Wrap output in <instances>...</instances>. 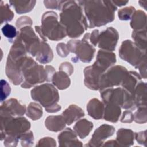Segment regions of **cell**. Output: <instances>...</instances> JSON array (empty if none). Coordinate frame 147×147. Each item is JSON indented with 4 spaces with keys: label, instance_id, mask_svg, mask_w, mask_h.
Listing matches in <instances>:
<instances>
[{
    "label": "cell",
    "instance_id": "obj_41",
    "mask_svg": "<svg viewBox=\"0 0 147 147\" xmlns=\"http://www.w3.org/2000/svg\"><path fill=\"white\" fill-rule=\"evenodd\" d=\"M59 70L65 72L68 75H70L74 71V68L71 63L68 62H65L62 63L59 67Z\"/></svg>",
    "mask_w": 147,
    "mask_h": 147
},
{
    "label": "cell",
    "instance_id": "obj_25",
    "mask_svg": "<svg viewBox=\"0 0 147 147\" xmlns=\"http://www.w3.org/2000/svg\"><path fill=\"white\" fill-rule=\"evenodd\" d=\"M52 81L53 84L60 90H64L68 88L71 83L68 75L61 71L54 74Z\"/></svg>",
    "mask_w": 147,
    "mask_h": 147
},
{
    "label": "cell",
    "instance_id": "obj_12",
    "mask_svg": "<svg viewBox=\"0 0 147 147\" xmlns=\"http://www.w3.org/2000/svg\"><path fill=\"white\" fill-rule=\"evenodd\" d=\"M118 40V33L113 27L107 28L102 32L98 37V46L102 49L113 51L115 48Z\"/></svg>",
    "mask_w": 147,
    "mask_h": 147
},
{
    "label": "cell",
    "instance_id": "obj_30",
    "mask_svg": "<svg viewBox=\"0 0 147 147\" xmlns=\"http://www.w3.org/2000/svg\"><path fill=\"white\" fill-rule=\"evenodd\" d=\"M14 17L13 11L10 10L8 4H3L1 2V24L10 21Z\"/></svg>",
    "mask_w": 147,
    "mask_h": 147
},
{
    "label": "cell",
    "instance_id": "obj_19",
    "mask_svg": "<svg viewBox=\"0 0 147 147\" xmlns=\"http://www.w3.org/2000/svg\"><path fill=\"white\" fill-rule=\"evenodd\" d=\"M66 122L61 115L49 116L45 121L46 127L52 131H58L63 129L65 126Z\"/></svg>",
    "mask_w": 147,
    "mask_h": 147
},
{
    "label": "cell",
    "instance_id": "obj_42",
    "mask_svg": "<svg viewBox=\"0 0 147 147\" xmlns=\"http://www.w3.org/2000/svg\"><path fill=\"white\" fill-rule=\"evenodd\" d=\"M134 119V115L130 111H125L121 117V121L125 123H130Z\"/></svg>",
    "mask_w": 147,
    "mask_h": 147
},
{
    "label": "cell",
    "instance_id": "obj_20",
    "mask_svg": "<svg viewBox=\"0 0 147 147\" xmlns=\"http://www.w3.org/2000/svg\"><path fill=\"white\" fill-rule=\"evenodd\" d=\"M106 105L103 112L104 119L111 122H117L121 112V107L112 103H109Z\"/></svg>",
    "mask_w": 147,
    "mask_h": 147
},
{
    "label": "cell",
    "instance_id": "obj_39",
    "mask_svg": "<svg viewBox=\"0 0 147 147\" xmlns=\"http://www.w3.org/2000/svg\"><path fill=\"white\" fill-rule=\"evenodd\" d=\"M38 146H56L55 140L51 137H44L38 141V144L36 145Z\"/></svg>",
    "mask_w": 147,
    "mask_h": 147
},
{
    "label": "cell",
    "instance_id": "obj_37",
    "mask_svg": "<svg viewBox=\"0 0 147 147\" xmlns=\"http://www.w3.org/2000/svg\"><path fill=\"white\" fill-rule=\"evenodd\" d=\"M65 1H45L44 2L45 4V6L47 8L49 9H55L57 10H61L62 9V7L64 4Z\"/></svg>",
    "mask_w": 147,
    "mask_h": 147
},
{
    "label": "cell",
    "instance_id": "obj_43",
    "mask_svg": "<svg viewBox=\"0 0 147 147\" xmlns=\"http://www.w3.org/2000/svg\"><path fill=\"white\" fill-rule=\"evenodd\" d=\"M99 35V30L98 29H96V30H94L91 34V36H90V42L92 45L96 46L97 45Z\"/></svg>",
    "mask_w": 147,
    "mask_h": 147
},
{
    "label": "cell",
    "instance_id": "obj_32",
    "mask_svg": "<svg viewBox=\"0 0 147 147\" xmlns=\"http://www.w3.org/2000/svg\"><path fill=\"white\" fill-rule=\"evenodd\" d=\"M21 145L23 146H29L33 144L34 137L33 133L31 131H28L24 133L20 137Z\"/></svg>",
    "mask_w": 147,
    "mask_h": 147
},
{
    "label": "cell",
    "instance_id": "obj_13",
    "mask_svg": "<svg viewBox=\"0 0 147 147\" xmlns=\"http://www.w3.org/2000/svg\"><path fill=\"white\" fill-rule=\"evenodd\" d=\"M116 62L115 55L111 51L103 49L98 52L96 60L92 65V68L101 75Z\"/></svg>",
    "mask_w": 147,
    "mask_h": 147
},
{
    "label": "cell",
    "instance_id": "obj_23",
    "mask_svg": "<svg viewBox=\"0 0 147 147\" xmlns=\"http://www.w3.org/2000/svg\"><path fill=\"white\" fill-rule=\"evenodd\" d=\"M93 124L92 122L83 119L79 120L74 126V130L75 133L80 138H84L88 135L91 130L92 129Z\"/></svg>",
    "mask_w": 147,
    "mask_h": 147
},
{
    "label": "cell",
    "instance_id": "obj_15",
    "mask_svg": "<svg viewBox=\"0 0 147 147\" xmlns=\"http://www.w3.org/2000/svg\"><path fill=\"white\" fill-rule=\"evenodd\" d=\"M59 146H82V144L77 138L75 133L70 128H67L58 136Z\"/></svg>",
    "mask_w": 147,
    "mask_h": 147
},
{
    "label": "cell",
    "instance_id": "obj_28",
    "mask_svg": "<svg viewBox=\"0 0 147 147\" xmlns=\"http://www.w3.org/2000/svg\"><path fill=\"white\" fill-rule=\"evenodd\" d=\"M42 115V107L34 102L30 103L26 110V115L33 120L38 119Z\"/></svg>",
    "mask_w": 147,
    "mask_h": 147
},
{
    "label": "cell",
    "instance_id": "obj_31",
    "mask_svg": "<svg viewBox=\"0 0 147 147\" xmlns=\"http://www.w3.org/2000/svg\"><path fill=\"white\" fill-rule=\"evenodd\" d=\"M2 32L6 38L10 40L16 37L17 34V32L16 28L9 24H5L2 27Z\"/></svg>",
    "mask_w": 147,
    "mask_h": 147
},
{
    "label": "cell",
    "instance_id": "obj_36",
    "mask_svg": "<svg viewBox=\"0 0 147 147\" xmlns=\"http://www.w3.org/2000/svg\"><path fill=\"white\" fill-rule=\"evenodd\" d=\"M32 20L30 17L27 16H22L17 20L16 24L18 28L21 29L25 27L24 26H30L32 24Z\"/></svg>",
    "mask_w": 147,
    "mask_h": 147
},
{
    "label": "cell",
    "instance_id": "obj_45",
    "mask_svg": "<svg viewBox=\"0 0 147 147\" xmlns=\"http://www.w3.org/2000/svg\"><path fill=\"white\" fill-rule=\"evenodd\" d=\"M103 146H119L118 144L116 141V140H110L107 141L105 144L103 145Z\"/></svg>",
    "mask_w": 147,
    "mask_h": 147
},
{
    "label": "cell",
    "instance_id": "obj_40",
    "mask_svg": "<svg viewBox=\"0 0 147 147\" xmlns=\"http://www.w3.org/2000/svg\"><path fill=\"white\" fill-rule=\"evenodd\" d=\"M19 138L11 136H6L4 139V145L6 146H15L17 145Z\"/></svg>",
    "mask_w": 147,
    "mask_h": 147
},
{
    "label": "cell",
    "instance_id": "obj_8",
    "mask_svg": "<svg viewBox=\"0 0 147 147\" xmlns=\"http://www.w3.org/2000/svg\"><path fill=\"white\" fill-rule=\"evenodd\" d=\"M119 55L122 59L138 68L142 64H145V54L135 43L130 40L123 41L119 49Z\"/></svg>",
    "mask_w": 147,
    "mask_h": 147
},
{
    "label": "cell",
    "instance_id": "obj_24",
    "mask_svg": "<svg viewBox=\"0 0 147 147\" xmlns=\"http://www.w3.org/2000/svg\"><path fill=\"white\" fill-rule=\"evenodd\" d=\"M141 78L140 75L136 72H128L121 84L126 90L133 95L137 85V82Z\"/></svg>",
    "mask_w": 147,
    "mask_h": 147
},
{
    "label": "cell",
    "instance_id": "obj_35",
    "mask_svg": "<svg viewBox=\"0 0 147 147\" xmlns=\"http://www.w3.org/2000/svg\"><path fill=\"white\" fill-rule=\"evenodd\" d=\"M1 102H3L10 94L11 89L7 82L5 80H1Z\"/></svg>",
    "mask_w": 147,
    "mask_h": 147
},
{
    "label": "cell",
    "instance_id": "obj_46",
    "mask_svg": "<svg viewBox=\"0 0 147 147\" xmlns=\"http://www.w3.org/2000/svg\"><path fill=\"white\" fill-rule=\"evenodd\" d=\"M114 3H115V6H121L123 5H125L128 2L127 1H113Z\"/></svg>",
    "mask_w": 147,
    "mask_h": 147
},
{
    "label": "cell",
    "instance_id": "obj_6",
    "mask_svg": "<svg viewBox=\"0 0 147 147\" xmlns=\"http://www.w3.org/2000/svg\"><path fill=\"white\" fill-rule=\"evenodd\" d=\"M41 32L47 38L58 41L67 36L65 27L58 22V17L53 11H47L44 14L41 20Z\"/></svg>",
    "mask_w": 147,
    "mask_h": 147
},
{
    "label": "cell",
    "instance_id": "obj_5",
    "mask_svg": "<svg viewBox=\"0 0 147 147\" xmlns=\"http://www.w3.org/2000/svg\"><path fill=\"white\" fill-rule=\"evenodd\" d=\"M21 72L24 79L21 87L30 88L36 84L47 80L46 70L43 66L38 65L30 57H26L21 67Z\"/></svg>",
    "mask_w": 147,
    "mask_h": 147
},
{
    "label": "cell",
    "instance_id": "obj_29",
    "mask_svg": "<svg viewBox=\"0 0 147 147\" xmlns=\"http://www.w3.org/2000/svg\"><path fill=\"white\" fill-rule=\"evenodd\" d=\"M132 37L135 41V44L141 50H146V29L134 31L132 34Z\"/></svg>",
    "mask_w": 147,
    "mask_h": 147
},
{
    "label": "cell",
    "instance_id": "obj_44",
    "mask_svg": "<svg viewBox=\"0 0 147 147\" xmlns=\"http://www.w3.org/2000/svg\"><path fill=\"white\" fill-rule=\"evenodd\" d=\"M45 70H46V74H47V81H50L52 80V77L55 74V69L52 66L50 65H47L45 67Z\"/></svg>",
    "mask_w": 147,
    "mask_h": 147
},
{
    "label": "cell",
    "instance_id": "obj_33",
    "mask_svg": "<svg viewBox=\"0 0 147 147\" xmlns=\"http://www.w3.org/2000/svg\"><path fill=\"white\" fill-rule=\"evenodd\" d=\"M134 10L132 6L121 9L118 11V17L121 20H128L133 16Z\"/></svg>",
    "mask_w": 147,
    "mask_h": 147
},
{
    "label": "cell",
    "instance_id": "obj_22",
    "mask_svg": "<svg viewBox=\"0 0 147 147\" xmlns=\"http://www.w3.org/2000/svg\"><path fill=\"white\" fill-rule=\"evenodd\" d=\"M134 134L129 129H121L117 133L116 141L119 146H130L133 144Z\"/></svg>",
    "mask_w": 147,
    "mask_h": 147
},
{
    "label": "cell",
    "instance_id": "obj_34",
    "mask_svg": "<svg viewBox=\"0 0 147 147\" xmlns=\"http://www.w3.org/2000/svg\"><path fill=\"white\" fill-rule=\"evenodd\" d=\"M134 117L137 123H141L146 122V106H140L138 110L136 112Z\"/></svg>",
    "mask_w": 147,
    "mask_h": 147
},
{
    "label": "cell",
    "instance_id": "obj_3",
    "mask_svg": "<svg viewBox=\"0 0 147 147\" xmlns=\"http://www.w3.org/2000/svg\"><path fill=\"white\" fill-rule=\"evenodd\" d=\"M26 52L25 45L17 38L9 52L6 65V75L15 85L20 84L23 81L20 67L26 57Z\"/></svg>",
    "mask_w": 147,
    "mask_h": 147
},
{
    "label": "cell",
    "instance_id": "obj_14",
    "mask_svg": "<svg viewBox=\"0 0 147 147\" xmlns=\"http://www.w3.org/2000/svg\"><path fill=\"white\" fill-rule=\"evenodd\" d=\"M114 132V127L108 125H102L94 133L91 139L86 146H99L102 145L105 140L111 136Z\"/></svg>",
    "mask_w": 147,
    "mask_h": 147
},
{
    "label": "cell",
    "instance_id": "obj_16",
    "mask_svg": "<svg viewBox=\"0 0 147 147\" xmlns=\"http://www.w3.org/2000/svg\"><path fill=\"white\" fill-rule=\"evenodd\" d=\"M84 74L85 85L91 90H99V82L101 75L93 69L92 66L86 67L84 70Z\"/></svg>",
    "mask_w": 147,
    "mask_h": 147
},
{
    "label": "cell",
    "instance_id": "obj_26",
    "mask_svg": "<svg viewBox=\"0 0 147 147\" xmlns=\"http://www.w3.org/2000/svg\"><path fill=\"white\" fill-rule=\"evenodd\" d=\"M146 16L145 13L141 10L136 11L132 16L130 25L137 30L146 29Z\"/></svg>",
    "mask_w": 147,
    "mask_h": 147
},
{
    "label": "cell",
    "instance_id": "obj_10",
    "mask_svg": "<svg viewBox=\"0 0 147 147\" xmlns=\"http://www.w3.org/2000/svg\"><path fill=\"white\" fill-rule=\"evenodd\" d=\"M90 33H86L82 41L78 40L76 46L74 53L76 55V58L84 63H89L91 61L95 53V48L92 45L89 44L88 40L90 39Z\"/></svg>",
    "mask_w": 147,
    "mask_h": 147
},
{
    "label": "cell",
    "instance_id": "obj_18",
    "mask_svg": "<svg viewBox=\"0 0 147 147\" xmlns=\"http://www.w3.org/2000/svg\"><path fill=\"white\" fill-rule=\"evenodd\" d=\"M87 109L90 116L95 119H101L103 115V104L98 99L90 100L87 105Z\"/></svg>",
    "mask_w": 147,
    "mask_h": 147
},
{
    "label": "cell",
    "instance_id": "obj_4",
    "mask_svg": "<svg viewBox=\"0 0 147 147\" xmlns=\"http://www.w3.org/2000/svg\"><path fill=\"white\" fill-rule=\"evenodd\" d=\"M32 98L40 102L48 113L57 112L61 109L57 103L59 99V93L56 88L49 83L43 84L34 87L31 91Z\"/></svg>",
    "mask_w": 147,
    "mask_h": 147
},
{
    "label": "cell",
    "instance_id": "obj_21",
    "mask_svg": "<svg viewBox=\"0 0 147 147\" xmlns=\"http://www.w3.org/2000/svg\"><path fill=\"white\" fill-rule=\"evenodd\" d=\"M35 57L37 60L42 64L50 62L53 59V52L49 45L42 41Z\"/></svg>",
    "mask_w": 147,
    "mask_h": 147
},
{
    "label": "cell",
    "instance_id": "obj_7",
    "mask_svg": "<svg viewBox=\"0 0 147 147\" xmlns=\"http://www.w3.org/2000/svg\"><path fill=\"white\" fill-rule=\"evenodd\" d=\"M30 122L24 117L1 118V140L6 136H11L20 139L22 134L29 131Z\"/></svg>",
    "mask_w": 147,
    "mask_h": 147
},
{
    "label": "cell",
    "instance_id": "obj_1",
    "mask_svg": "<svg viewBox=\"0 0 147 147\" xmlns=\"http://www.w3.org/2000/svg\"><path fill=\"white\" fill-rule=\"evenodd\" d=\"M80 1H65L60 13V23L65 27L67 35L69 37H79L88 26L83 14Z\"/></svg>",
    "mask_w": 147,
    "mask_h": 147
},
{
    "label": "cell",
    "instance_id": "obj_2",
    "mask_svg": "<svg viewBox=\"0 0 147 147\" xmlns=\"http://www.w3.org/2000/svg\"><path fill=\"white\" fill-rule=\"evenodd\" d=\"M88 20L89 28L104 25L114 19L117 7L113 1H80Z\"/></svg>",
    "mask_w": 147,
    "mask_h": 147
},
{
    "label": "cell",
    "instance_id": "obj_9",
    "mask_svg": "<svg viewBox=\"0 0 147 147\" xmlns=\"http://www.w3.org/2000/svg\"><path fill=\"white\" fill-rule=\"evenodd\" d=\"M127 72V69L122 66L116 65L110 68L106 72L100 75L99 89L102 91L122 84Z\"/></svg>",
    "mask_w": 147,
    "mask_h": 147
},
{
    "label": "cell",
    "instance_id": "obj_17",
    "mask_svg": "<svg viewBox=\"0 0 147 147\" xmlns=\"http://www.w3.org/2000/svg\"><path fill=\"white\" fill-rule=\"evenodd\" d=\"M65 122L70 125L74 122L84 115V111L76 105H70L62 114Z\"/></svg>",
    "mask_w": 147,
    "mask_h": 147
},
{
    "label": "cell",
    "instance_id": "obj_27",
    "mask_svg": "<svg viewBox=\"0 0 147 147\" xmlns=\"http://www.w3.org/2000/svg\"><path fill=\"white\" fill-rule=\"evenodd\" d=\"M9 2L18 14L25 13L31 11L36 3V1H10Z\"/></svg>",
    "mask_w": 147,
    "mask_h": 147
},
{
    "label": "cell",
    "instance_id": "obj_38",
    "mask_svg": "<svg viewBox=\"0 0 147 147\" xmlns=\"http://www.w3.org/2000/svg\"><path fill=\"white\" fill-rule=\"evenodd\" d=\"M56 50L58 55L63 57H66L69 53L67 45L64 43L58 44L56 47Z\"/></svg>",
    "mask_w": 147,
    "mask_h": 147
},
{
    "label": "cell",
    "instance_id": "obj_11",
    "mask_svg": "<svg viewBox=\"0 0 147 147\" xmlns=\"http://www.w3.org/2000/svg\"><path fill=\"white\" fill-rule=\"evenodd\" d=\"M26 111L25 105L17 99L11 98L5 102L1 106V118H14L22 116Z\"/></svg>",
    "mask_w": 147,
    "mask_h": 147
}]
</instances>
